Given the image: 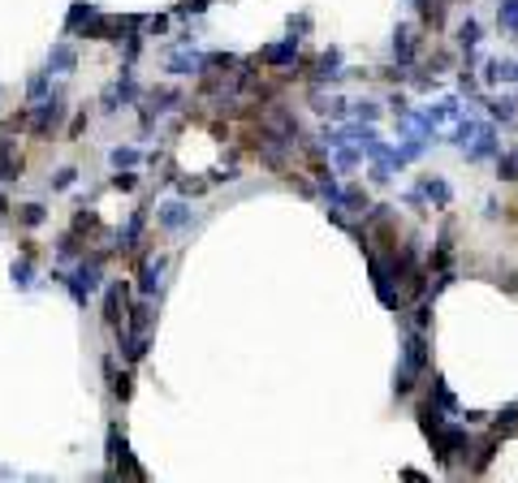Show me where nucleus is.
<instances>
[{
  "label": "nucleus",
  "instance_id": "39448f33",
  "mask_svg": "<svg viewBox=\"0 0 518 483\" xmlns=\"http://www.w3.org/2000/svg\"><path fill=\"white\" fill-rule=\"evenodd\" d=\"M130 99H134V78H130V74H121V78H117V87L104 91V109L117 113V104H130Z\"/></svg>",
  "mask_w": 518,
  "mask_h": 483
},
{
  "label": "nucleus",
  "instance_id": "1a4fd4ad",
  "mask_svg": "<svg viewBox=\"0 0 518 483\" xmlns=\"http://www.w3.org/2000/svg\"><path fill=\"white\" fill-rule=\"evenodd\" d=\"M91 18H95V9H91V5H82V0H78V5L70 9V18H65V30H70V35H74V30L82 35V26H87Z\"/></svg>",
  "mask_w": 518,
  "mask_h": 483
},
{
  "label": "nucleus",
  "instance_id": "f03ea898",
  "mask_svg": "<svg viewBox=\"0 0 518 483\" xmlns=\"http://www.w3.org/2000/svg\"><path fill=\"white\" fill-rule=\"evenodd\" d=\"M121 319H126V281L104 294V324H109V328H121Z\"/></svg>",
  "mask_w": 518,
  "mask_h": 483
},
{
  "label": "nucleus",
  "instance_id": "cd10ccee",
  "mask_svg": "<svg viewBox=\"0 0 518 483\" xmlns=\"http://www.w3.org/2000/svg\"><path fill=\"white\" fill-rule=\"evenodd\" d=\"M82 130H87V113H78V117H74V126H70V134H74V138H78V134H82Z\"/></svg>",
  "mask_w": 518,
  "mask_h": 483
},
{
  "label": "nucleus",
  "instance_id": "dca6fc26",
  "mask_svg": "<svg viewBox=\"0 0 518 483\" xmlns=\"http://www.w3.org/2000/svg\"><path fill=\"white\" fill-rule=\"evenodd\" d=\"M109 160H113V169H134V165H138V151H134V147H117Z\"/></svg>",
  "mask_w": 518,
  "mask_h": 483
},
{
  "label": "nucleus",
  "instance_id": "423d86ee",
  "mask_svg": "<svg viewBox=\"0 0 518 483\" xmlns=\"http://www.w3.org/2000/svg\"><path fill=\"white\" fill-rule=\"evenodd\" d=\"M155 221H160L165 229H182L190 221V211H186V203H165L160 211H155Z\"/></svg>",
  "mask_w": 518,
  "mask_h": 483
},
{
  "label": "nucleus",
  "instance_id": "5701e85b",
  "mask_svg": "<svg viewBox=\"0 0 518 483\" xmlns=\"http://www.w3.org/2000/svg\"><path fill=\"white\" fill-rule=\"evenodd\" d=\"M109 186H113V190H134V186H138V177H134V173H130V169H126V173H121V169H117V177H113V182H109Z\"/></svg>",
  "mask_w": 518,
  "mask_h": 483
},
{
  "label": "nucleus",
  "instance_id": "393cba45",
  "mask_svg": "<svg viewBox=\"0 0 518 483\" xmlns=\"http://www.w3.org/2000/svg\"><path fill=\"white\" fill-rule=\"evenodd\" d=\"M74 177H78L74 169H61L57 177H52V190H70V186H74Z\"/></svg>",
  "mask_w": 518,
  "mask_h": 483
},
{
  "label": "nucleus",
  "instance_id": "20e7f679",
  "mask_svg": "<svg viewBox=\"0 0 518 483\" xmlns=\"http://www.w3.org/2000/svg\"><path fill=\"white\" fill-rule=\"evenodd\" d=\"M74 65H78V52L70 43H57V48L48 52V70L52 74H74Z\"/></svg>",
  "mask_w": 518,
  "mask_h": 483
},
{
  "label": "nucleus",
  "instance_id": "6e6552de",
  "mask_svg": "<svg viewBox=\"0 0 518 483\" xmlns=\"http://www.w3.org/2000/svg\"><path fill=\"white\" fill-rule=\"evenodd\" d=\"M13 285H18V289H31V285H35V255H31V250L13 263Z\"/></svg>",
  "mask_w": 518,
  "mask_h": 483
},
{
  "label": "nucleus",
  "instance_id": "412c9836",
  "mask_svg": "<svg viewBox=\"0 0 518 483\" xmlns=\"http://www.w3.org/2000/svg\"><path fill=\"white\" fill-rule=\"evenodd\" d=\"M419 194H428V199H436V203H449L445 182H424V186H419Z\"/></svg>",
  "mask_w": 518,
  "mask_h": 483
},
{
  "label": "nucleus",
  "instance_id": "2eb2a0df",
  "mask_svg": "<svg viewBox=\"0 0 518 483\" xmlns=\"http://www.w3.org/2000/svg\"><path fill=\"white\" fill-rule=\"evenodd\" d=\"M138 277H143V294H151L155 289V277H160V259H143V267H138Z\"/></svg>",
  "mask_w": 518,
  "mask_h": 483
},
{
  "label": "nucleus",
  "instance_id": "f257e3e1",
  "mask_svg": "<svg viewBox=\"0 0 518 483\" xmlns=\"http://www.w3.org/2000/svg\"><path fill=\"white\" fill-rule=\"evenodd\" d=\"M61 121H65V99H61L57 91H52L48 99H39L35 109H31V134H35V138H48Z\"/></svg>",
  "mask_w": 518,
  "mask_h": 483
},
{
  "label": "nucleus",
  "instance_id": "7ed1b4c3",
  "mask_svg": "<svg viewBox=\"0 0 518 483\" xmlns=\"http://www.w3.org/2000/svg\"><path fill=\"white\" fill-rule=\"evenodd\" d=\"M22 173V155L9 138H0V182H13Z\"/></svg>",
  "mask_w": 518,
  "mask_h": 483
},
{
  "label": "nucleus",
  "instance_id": "6ab92c4d",
  "mask_svg": "<svg viewBox=\"0 0 518 483\" xmlns=\"http://www.w3.org/2000/svg\"><path fill=\"white\" fill-rule=\"evenodd\" d=\"M509 432H518V410L497 414V436H509Z\"/></svg>",
  "mask_w": 518,
  "mask_h": 483
},
{
  "label": "nucleus",
  "instance_id": "0eeeda50",
  "mask_svg": "<svg viewBox=\"0 0 518 483\" xmlns=\"http://www.w3.org/2000/svg\"><path fill=\"white\" fill-rule=\"evenodd\" d=\"M294 52H298V39H285V43H277V48H264V52H259V61L285 65V61H294Z\"/></svg>",
  "mask_w": 518,
  "mask_h": 483
},
{
  "label": "nucleus",
  "instance_id": "4be33fe9",
  "mask_svg": "<svg viewBox=\"0 0 518 483\" xmlns=\"http://www.w3.org/2000/svg\"><path fill=\"white\" fill-rule=\"evenodd\" d=\"M497 173H501V182H518V155H505L497 165Z\"/></svg>",
  "mask_w": 518,
  "mask_h": 483
},
{
  "label": "nucleus",
  "instance_id": "9b49d317",
  "mask_svg": "<svg viewBox=\"0 0 518 483\" xmlns=\"http://www.w3.org/2000/svg\"><path fill=\"white\" fill-rule=\"evenodd\" d=\"M43 216H48V207H43V203H22V207H18V221H22L26 229L43 225Z\"/></svg>",
  "mask_w": 518,
  "mask_h": 483
},
{
  "label": "nucleus",
  "instance_id": "c85d7f7f",
  "mask_svg": "<svg viewBox=\"0 0 518 483\" xmlns=\"http://www.w3.org/2000/svg\"><path fill=\"white\" fill-rule=\"evenodd\" d=\"M165 26H169V22H165V18H147V30H151V35H160V30H165Z\"/></svg>",
  "mask_w": 518,
  "mask_h": 483
},
{
  "label": "nucleus",
  "instance_id": "4468645a",
  "mask_svg": "<svg viewBox=\"0 0 518 483\" xmlns=\"http://www.w3.org/2000/svg\"><path fill=\"white\" fill-rule=\"evenodd\" d=\"M48 95H52V82H48V74L31 78V87H26V99H31V104H39V99H48Z\"/></svg>",
  "mask_w": 518,
  "mask_h": 483
},
{
  "label": "nucleus",
  "instance_id": "f8f14e48",
  "mask_svg": "<svg viewBox=\"0 0 518 483\" xmlns=\"http://www.w3.org/2000/svg\"><path fill=\"white\" fill-rule=\"evenodd\" d=\"M57 255L61 259H82V238L70 229V233H61V242H57Z\"/></svg>",
  "mask_w": 518,
  "mask_h": 483
},
{
  "label": "nucleus",
  "instance_id": "9d476101",
  "mask_svg": "<svg viewBox=\"0 0 518 483\" xmlns=\"http://www.w3.org/2000/svg\"><path fill=\"white\" fill-rule=\"evenodd\" d=\"M393 57L406 65L414 57V39H410V26H397V39H393Z\"/></svg>",
  "mask_w": 518,
  "mask_h": 483
},
{
  "label": "nucleus",
  "instance_id": "b1692460",
  "mask_svg": "<svg viewBox=\"0 0 518 483\" xmlns=\"http://www.w3.org/2000/svg\"><path fill=\"white\" fill-rule=\"evenodd\" d=\"M492 449H497V436H488V440L480 445V457H475V470H484V466L492 462Z\"/></svg>",
  "mask_w": 518,
  "mask_h": 483
},
{
  "label": "nucleus",
  "instance_id": "bb28decb",
  "mask_svg": "<svg viewBox=\"0 0 518 483\" xmlns=\"http://www.w3.org/2000/svg\"><path fill=\"white\" fill-rule=\"evenodd\" d=\"M113 397H130V375H117V380H113Z\"/></svg>",
  "mask_w": 518,
  "mask_h": 483
},
{
  "label": "nucleus",
  "instance_id": "f3484780",
  "mask_svg": "<svg viewBox=\"0 0 518 483\" xmlns=\"http://www.w3.org/2000/svg\"><path fill=\"white\" fill-rule=\"evenodd\" d=\"M501 26L518 35V0H505V5H501Z\"/></svg>",
  "mask_w": 518,
  "mask_h": 483
},
{
  "label": "nucleus",
  "instance_id": "a211bd4d",
  "mask_svg": "<svg viewBox=\"0 0 518 483\" xmlns=\"http://www.w3.org/2000/svg\"><path fill=\"white\" fill-rule=\"evenodd\" d=\"M458 39H462V48L471 52L475 43H480V22H462V30H458Z\"/></svg>",
  "mask_w": 518,
  "mask_h": 483
},
{
  "label": "nucleus",
  "instance_id": "ddd939ff",
  "mask_svg": "<svg viewBox=\"0 0 518 483\" xmlns=\"http://www.w3.org/2000/svg\"><path fill=\"white\" fill-rule=\"evenodd\" d=\"M194 70H203V61H199V57H186V52L169 57V74H194Z\"/></svg>",
  "mask_w": 518,
  "mask_h": 483
},
{
  "label": "nucleus",
  "instance_id": "a878e982",
  "mask_svg": "<svg viewBox=\"0 0 518 483\" xmlns=\"http://www.w3.org/2000/svg\"><path fill=\"white\" fill-rule=\"evenodd\" d=\"M480 134V126H471V121H462L458 130H453V143H466V138H475Z\"/></svg>",
  "mask_w": 518,
  "mask_h": 483
},
{
  "label": "nucleus",
  "instance_id": "c756f323",
  "mask_svg": "<svg viewBox=\"0 0 518 483\" xmlns=\"http://www.w3.org/2000/svg\"><path fill=\"white\" fill-rule=\"evenodd\" d=\"M5 211H9V203H5V194H0V216H5Z\"/></svg>",
  "mask_w": 518,
  "mask_h": 483
},
{
  "label": "nucleus",
  "instance_id": "aec40b11",
  "mask_svg": "<svg viewBox=\"0 0 518 483\" xmlns=\"http://www.w3.org/2000/svg\"><path fill=\"white\" fill-rule=\"evenodd\" d=\"M514 109H518L514 99H492V117L497 121H514Z\"/></svg>",
  "mask_w": 518,
  "mask_h": 483
}]
</instances>
